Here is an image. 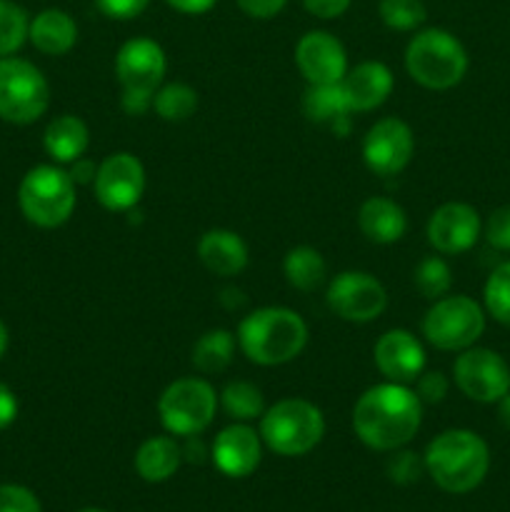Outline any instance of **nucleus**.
<instances>
[{
  "mask_svg": "<svg viewBox=\"0 0 510 512\" xmlns=\"http://www.w3.org/2000/svg\"><path fill=\"white\" fill-rule=\"evenodd\" d=\"M248 18L270 20L288 5V0H235Z\"/></svg>",
  "mask_w": 510,
  "mask_h": 512,
  "instance_id": "nucleus-39",
  "label": "nucleus"
},
{
  "mask_svg": "<svg viewBox=\"0 0 510 512\" xmlns=\"http://www.w3.org/2000/svg\"><path fill=\"white\" fill-rule=\"evenodd\" d=\"M95 173H98V168H95V163H90L88 158H78V160H75V163H73V173H70V178H73L75 183L85 185V183H93Z\"/></svg>",
  "mask_w": 510,
  "mask_h": 512,
  "instance_id": "nucleus-44",
  "label": "nucleus"
},
{
  "mask_svg": "<svg viewBox=\"0 0 510 512\" xmlns=\"http://www.w3.org/2000/svg\"><path fill=\"white\" fill-rule=\"evenodd\" d=\"M350 3H353V0H303L305 10L320 20L340 18V15L350 8Z\"/></svg>",
  "mask_w": 510,
  "mask_h": 512,
  "instance_id": "nucleus-40",
  "label": "nucleus"
},
{
  "mask_svg": "<svg viewBox=\"0 0 510 512\" xmlns=\"http://www.w3.org/2000/svg\"><path fill=\"white\" fill-rule=\"evenodd\" d=\"M378 13L390 30H400V33L418 30L428 18L423 0H380Z\"/></svg>",
  "mask_w": 510,
  "mask_h": 512,
  "instance_id": "nucleus-33",
  "label": "nucleus"
},
{
  "mask_svg": "<svg viewBox=\"0 0 510 512\" xmlns=\"http://www.w3.org/2000/svg\"><path fill=\"white\" fill-rule=\"evenodd\" d=\"M328 305L348 323L378 320L388 308V293L375 275L363 270H343L328 285Z\"/></svg>",
  "mask_w": 510,
  "mask_h": 512,
  "instance_id": "nucleus-11",
  "label": "nucleus"
},
{
  "mask_svg": "<svg viewBox=\"0 0 510 512\" xmlns=\"http://www.w3.org/2000/svg\"><path fill=\"white\" fill-rule=\"evenodd\" d=\"M75 180L55 165H35L18 188V205L25 218L38 228H60L73 215Z\"/></svg>",
  "mask_w": 510,
  "mask_h": 512,
  "instance_id": "nucleus-6",
  "label": "nucleus"
},
{
  "mask_svg": "<svg viewBox=\"0 0 510 512\" xmlns=\"http://www.w3.org/2000/svg\"><path fill=\"white\" fill-rule=\"evenodd\" d=\"M428 243L440 255H460L468 253L483 235V220L480 213L468 203H445L430 215Z\"/></svg>",
  "mask_w": 510,
  "mask_h": 512,
  "instance_id": "nucleus-15",
  "label": "nucleus"
},
{
  "mask_svg": "<svg viewBox=\"0 0 510 512\" xmlns=\"http://www.w3.org/2000/svg\"><path fill=\"white\" fill-rule=\"evenodd\" d=\"M423 423V403L418 393L403 383L373 385L353 408V430L360 443L378 453L405 448Z\"/></svg>",
  "mask_w": 510,
  "mask_h": 512,
  "instance_id": "nucleus-1",
  "label": "nucleus"
},
{
  "mask_svg": "<svg viewBox=\"0 0 510 512\" xmlns=\"http://www.w3.org/2000/svg\"><path fill=\"white\" fill-rule=\"evenodd\" d=\"M485 240L493 245L495 250L510 253V205L493 210L485 220Z\"/></svg>",
  "mask_w": 510,
  "mask_h": 512,
  "instance_id": "nucleus-37",
  "label": "nucleus"
},
{
  "mask_svg": "<svg viewBox=\"0 0 510 512\" xmlns=\"http://www.w3.org/2000/svg\"><path fill=\"white\" fill-rule=\"evenodd\" d=\"M373 360L385 380L410 385L425 370V348L410 330L393 328L378 338Z\"/></svg>",
  "mask_w": 510,
  "mask_h": 512,
  "instance_id": "nucleus-17",
  "label": "nucleus"
},
{
  "mask_svg": "<svg viewBox=\"0 0 510 512\" xmlns=\"http://www.w3.org/2000/svg\"><path fill=\"white\" fill-rule=\"evenodd\" d=\"M425 473V463L413 450H393V458L388 460V478L395 485H413L418 483L420 475Z\"/></svg>",
  "mask_w": 510,
  "mask_h": 512,
  "instance_id": "nucleus-34",
  "label": "nucleus"
},
{
  "mask_svg": "<svg viewBox=\"0 0 510 512\" xmlns=\"http://www.w3.org/2000/svg\"><path fill=\"white\" fill-rule=\"evenodd\" d=\"M415 153V135L400 118H380L363 138V160L370 173L380 178L398 175L408 168Z\"/></svg>",
  "mask_w": 510,
  "mask_h": 512,
  "instance_id": "nucleus-12",
  "label": "nucleus"
},
{
  "mask_svg": "<svg viewBox=\"0 0 510 512\" xmlns=\"http://www.w3.org/2000/svg\"><path fill=\"white\" fill-rule=\"evenodd\" d=\"M153 110L168 123L188 120L198 110V93L185 83L160 85L153 95Z\"/></svg>",
  "mask_w": 510,
  "mask_h": 512,
  "instance_id": "nucleus-29",
  "label": "nucleus"
},
{
  "mask_svg": "<svg viewBox=\"0 0 510 512\" xmlns=\"http://www.w3.org/2000/svg\"><path fill=\"white\" fill-rule=\"evenodd\" d=\"M453 378L460 393L468 400L495 405L510 393V365L500 353L490 348L460 350L453 363Z\"/></svg>",
  "mask_w": 510,
  "mask_h": 512,
  "instance_id": "nucleus-10",
  "label": "nucleus"
},
{
  "mask_svg": "<svg viewBox=\"0 0 510 512\" xmlns=\"http://www.w3.org/2000/svg\"><path fill=\"white\" fill-rule=\"evenodd\" d=\"M468 50L445 28H425L405 48L408 75L428 90L455 88L468 73Z\"/></svg>",
  "mask_w": 510,
  "mask_h": 512,
  "instance_id": "nucleus-4",
  "label": "nucleus"
},
{
  "mask_svg": "<svg viewBox=\"0 0 510 512\" xmlns=\"http://www.w3.org/2000/svg\"><path fill=\"white\" fill-rule=\"evenodd\" d=\"M43 145L55 163H75L88 150L90 130L78 115H58L45 128Z\"/></svg>",
  "mask_w": 510,
  "mask_h": 512,
  "instance_id": "nucleus-24",
  "label": "nucleus"
},
{
  "mask_svg": "<svg viewBox=\"0 0 510 512\" xmlns=\"http://www.w3.org/2000/svg\"><path fill=\"white\" fill-rule=\"evenodd\" d=\"M283 273L290 288L300 290V293H310V290L323 285L325 275H328V265H325V258L318 250L310 248V245H298V248H290L288 255H285Z\"/></svg>",
  "mask_w": 510,
  "mask_h": 512,
  "instance_id": "nucleus-26",
  "label": "nucleus"
},
{
  "mask_svg": "<svg viewBox=\"0 0 510 512\" xmlns=\"http://www.w3.org/2000/svg\"><path fill=\"white\" fill-rule=\"evenodd\" d=\"M295 65L308 85L340 83L348 73V55L333 33L308 30L295 45Z\"/></svg>",
  "mask_w": 510,
  "mask_h": 512,
  "instance_id": "nucleus-16",
  "label": "nucleus"
},
{
  "mask_svg": "<svg viewBox=\"0 0 510 512\" xmlns=\"http://www.w3.org/2000/svg\"><path fill=\"white\" fill-rule=\"evenodd\" d=\"M235 335L225 328L208 330L193 345V365L203 375H218L233 363Z\"/></svg>",
  "mask_w": 510,
  "mask_h": 512,
  "instance_id": "nucleus-27",
  "label": "nucleus"
},
{
  "mask_svg": "<svg viewBox=\"0 0 510 512\" xmlns=\"http://www.w3.org/2000/svg\"><path fill=\"white\" fill-rule=\"evenodd\" d=\"M30 18L13 0H0V58H8L28 40Z\"/></svg>",
  "mask_w": 510,
  "mask_h": 512,
  "instance_id": "nucleus-31",
  "label": "nucleus"
},
{
  "mask_svg": "<svg viewBox=\"0 0 510 512\" xmlns=\"http://www.w3.org/2000/svg\"><path fill=\"white\" fill-rule=\"evenodd\" d=\"M78 512H108V510H103V508H83V510H78Z\"/></svg>",
  "mask_w": 510,
  "mask_h": 512,
  "instance_id": "nucleus-47",
  "label": "nucleus"
},
{
  "mask_svg": "<svg viewBox=\"0 0 510 512\" xmlns=\"http://www.w3.org/2000/svg\"><path fill=\"white\" fill-rule=\"evenodd\" d=\"M485 333V310L468 295H443L433 300L423 318V335L433 348L460 353L473 348Z\"/></svg>",
  "mask_w": 510,
  "mask_h": 512,
  "instance_id": "nucleus-7",
  "label": "nucleus"
},
{
  "mask_svg": "<svg viewBox=\"0 0 510 512\" xmlns=\"http://www.w3.org/2000/svg\"><path fill=\"white\" fill-rule=\"evenodd\" d=\"M168 58L163 45L153 38H130L120 45L115 55V75H118L123 90L130 93L155 95L163 85Z\"/></svg>",
  "mask_w": 510,
  "mask_h": 512,
  "instance_id": "nucleus-14",
  "label": "nucleus"
},
{
  "mask_svg": "<svg viewBox=\"0 0 510 512\" xmlns=\"http://www.w3.org/2000/svg\"><path fill=\"white\" fill-rule=\"evenodd\" d=\"M218 410V395L205 378H180L163 390L158 415L175 438H195L210 428Z\"/></svg>",
  "mask_w": 510,
  "mask_h": 512,
  "instance_id": "nucleus-8",
  "label": "nucleus"
},
{
  "mask_svg": "<svg viewBox=\"0 0 510 512\" xmlns=\"http://www.w3.org/2000/svg\"><path fill=\"white\" fill-rule=\"evenodd\" d=\"M165 3L183 15H203L213 10L218 0H165Z\"/></svg>",
  "mask_w": 510,
  "mask_h": 512,
  "instance_id": "nucleus-43",
  "label": "nucleus"
},
{
  "mask_svg": "<svg viewBox=\"0 0 510 512\" xmlns=\"http://www.w3.org/2000/svg\"><path fill=\"white\" fill-rule=\"evenodd\" d=\"M393 85V70L380 60L358 63L343 78V88L353 113H368V110L380 108L393 93Z\"/></svg>",
  "mask_w": 510,
  "mask_h": 512,
  "instance_id": "nucleus-19",
  "label": "nucleus"
},
{
  "mask_svg": "<svg viewBox=\"0 0 510 512\" xmlns=\"http://www.w3.org/2000/svg\"><path fill=\"white\" fill-rule=\"evenodd\" d=\"M210 455H213L215 468L225 478H248L258 470L260 460H263V438L248 423L228 425L215 435Z\"/></svg>",
  "mask_w": 510,
  "mask_h": 512,
  "instance_id": "nucleus-18",
  "label": "nucleus"
},
{
  "mask_svg": "<svg viewBox=\"0 0 510 512\" xmlns=\"http://www.w3.org/2000/svg\"><path fill=\"white\" fill-rule=\"evenodd\" d=\"M260 438L268 450L283 458H300L320 445L325 418L315 403L305 398H285L260 415Z\"/></svg>",
  "mask_w": 510,
  "mask_h": 512,
  "instance_id": "nucleus-5",
  "label": "nucleus"
},
{
  "mask_svg": "<svg viewBox=\"0 0 510 512\" xmlns=\"http://www.w3.org/2000/svg\"><path fill=\"white\" fill-rule=\"evenodd\" d=\"M483 303L490 318L510 328V260L500 263L488 275L483 288Z\"/></svg>",
  "mask_w": 510,
  "mask_h": 512,
  "instance_id": "nucleus-32",
  "label": "nucleus"
},
{
  "mask_svg": "<svg viewBox=\"0 0 510 512\" xmlns=\"http://www.w3.org/2000/svg\"><path fill=\"white\" fill-rule=\"evenodd\" d=\"M358 228L370 243H398L405 235V230H408V215H405L403 205H398L395 200L373 195V198H368L360 205Z\"/></svg>",
  "mask_w": 510,
  "mask_h": 512,
  "instance_id": "nucleus-21",
  "label": "nucleus"
},
{
  "mask_svg": "<svg viewBox=\"0 0 510 512\" xmlns=\"http://www.w3.org/2000/svg\"><path fill=\"white\" fill-rule=\"evenodd\" d=\"M180 463H183V445L168 435H153L145 440L135 453V473L145 480V483H165L178 473Z\"/></svg>",
  "mask_w": 510,
  "mask_h": 512,
  "instance_id": "nucleus-23",
  "label": "nucleus"
},
{
  "mask_svg": "<svg viewBox=\"0 0 510 512\" xmlns=\"http://www.w3.org/2000/svg\"><path fill=\"white\" fill-rule=\"evenodd\" d=\"M425 473L450 495L473 493L490 470V448L478 433L465 428L435 435L423 453Z\"/></svg>",
  "mask_w": 510,
  "mask_h": 512,
  "instance_id": "nucleus-2",
  "label": "nucleus"
},
{
  "mask_svg": "<svg viewBox=\"0 0 510 512\" xmlns=\"http://www.w3.org/2000/svg\"><path fill=\"white\" fill-rule=\"evenodd\" d=\"M150 5V0H95V8L110 20H133Z\"/></svg>",
  "mask_w": 510,
  "mask_h": 512,
  "instance_id": "nucleus-38",
  "label": "nucleus"
},
{
  "mask_svg": "<svg viewBox=\"0 0 510 512\" xmlns=\"http://www.w3.org/2000/svg\"><path fill=\"white\" fill-rule=\"evenodd\" d=\"M48 103V80L30 60L0 58V118L15 125L35 123Z\"/></svg>",
  "mask_w": 510,
  "mask_h": 512,
  "instance_id": "nucleus-9",
  "label": "nucleus"
},
{
  "mask_svg": "<svg viewBox=\"0 0 510 512\" xmlns=\"http://www.w3.org/2000/svg\"><path fill=\"white\" fill-rule=\"evenodd\" d=\"M450 390V380L445 378V373L440 370H423L415 380V393H418L420 403L428 405H438L443 403L445 395Z\"/></svg>",
  "mask_w": 510,
  "mask_h": 512,
  "instance_id": "nucleus-36",
  "label": "nucleus"
},
{
  "mask_svg": "<svg viewBox=\"0 0 510 512\" xmlns=\"http://www.w3.org/2000/svg\"><path fill=\"white\" fill-rule=\"evenodd\" d=\"M198 258L218 278H233L248 265V245L233 230L213 228L198 240Z\"/></svg>",
  "mask_w": 510,
  "mask_h": 512,
  "instance_id": "nucleus-20",
  "label": "nucleus"
},
{
  "mask_svg": "<svg viewBox=\"0 0 510 512\" xmlns=\"http://www.w3.org/2000/svg\"><path fill=\"white\" fill-rule=\"evenodd\" d=\"M303 113L313 123L330 125L333 130L348 128V115L353 113V108L345 95L343 80L328 85H308L303 95Z\"/></svg>",
  "mask_w": 510,
  "mask_h": 512,
  "instance_id": "nucleus-25",
  "label": "nucleus"
},
{
  "mask_svg": "<svg viewBox=\"0 0 510 512\" xmlns=\"http://www.w3.org/2000/svg\"><path fill=\"white\" fill-rule=\"evenodd\" d=\"M123 110L128 115H143L153 108V95H145V93H130V90H123Z\"/></svg>",
  "mask_w": 510,
  "mask_h": 512,
  "instance_id": "nucleus-42",
  "label": "nucleus"
},
{
  "mask_svg": "<svg viewBox=\"0 0 510 512\" xmlns=\"http://www.w3.org/2000/svg\"><path fill=\"white\" fill-rule=\"evenodd\" d=\"M0 512H43L33 490L23 485H0Z\"/></svg>",
  "mask_w": 510,
  "mask_h": 512,
  "instance_id": "nucleus-35",
  "label": "nucleus"
},
{
  "mask_svg": "<svg viewBox=\"0 0 510 512\" xmlns=\"http://www.w3.org/2000/svg\"><path fill=\"white\" fill-rule=\"evenodd\" d=\"M235 340L250 363L273 368L303 353L308 345V325L295 310L268 305L243 318Z\"/></svg>",
  "mask_w": 510,
  "mask_h": 512,
  "instance_id": "nucleus-3",
  "label": "nucleus"
},
{
  "mask_svg": "<svg viewBox=\"0 0 510 512\" xmlns=\"http://www.w3.org/2000/svg\"><path fill=\"white\" fill-rule=\"evenodd\" d=\"M95 198L105 210L123 213L135 208L145 193V168L133 153H113L98 165L93 180Z\"/></svg>",
  "mask_w": 510,
  "mask_h": 512,
  "instance_id": "nucleus-13",
  "label": "nucleus"
},
{
  "mask_svg": "<svg viewBox=\"0 0 510 512\" xmlns=\"http://www.w3.org/2000/svg\"><path fill=\"white\" fill-rule=\"evenodd\" d=\"M413 283L423 298L438 300L453 288V273H450V265L440 255H428L415 268Z\"/></svg>",
  "mask_w": 510,
  "mask_h": 512,
  "instance_id": "nucleus-30",
  "label": "nucleus"
},
{
  "mask_svg": "<svg viewBox=\"0 0 510 512\" xmlns=\"http://www.w3.org/2000/svg\"><path fill=\"white\" fill-rule=\"evenodd\" d=\"M218 403L223 405L225 413L235 420V423H250V420H260L265 413V400L260 388H255L248 380H233L223 388L218 395Z\"/></svg>",
  "mask_w": 510,
  "mask_h": 512,
  "instance_id": "nucleus-28",
  "label": "nucleus"
},
{
  "mask_svg": "<svg viewBox=\"0 0 510 512\" xmlns=\"http://www.w3.org/2000/svg\"><path fill=\"white\" fill-rule=\"evenodd\" d=\"M18 418V398L5 383H0V430L10 428Z\"/></svg>",
  "mask_w": 510,
  "mask_h": 512,
  "instance_id": "nucleus-41",
  "label": "nucleus"
},
{
  "mask_svg": "<svg viewBox=\"0 0 510 512\" xmlns=\"http://www.w3.org/2000/svg\"><path fill=\"white\" fill-rule=\"evenodd\" d=\"M5 350H8V328H5V323L0 320V358L5 355Z\"/></svg>",
  "mask_w": 510,
  "mask_h": 512,
  "instance_id": "nucleus-46",
  "label": "nucleus"
},
{
  "mask_svg": "<svg viewBox=\"0 0 510 512\" xmlns=\"http://www.w3.org/2000/svg\"><path fill=\"white\" fill-rule=\"evenodd\" d=\"M28 40L45 55H65L78 43V23L60 8H45L30 20Z\"/></svg>",
  "mask_w": 510,
  "mask_h": 512,
  "instance_id": "nucleus-22",
  "label": "nucleus"
},
{
  "mask_svg": "<svg viewBox=\"0 0 510 512\" xmlns=\"http://www.w3.org/2000/svg\"><path fill=\"white\" fill-rule=\"evenodd\" d=\"M495 405H498V420H500V425H503V428L510 433V393L503 395V398H500Z\"/></svg>",
  "mask_w": 510,
  "mask_h": 512,
  "instance_id": "nucleus-45",
  "label": "nucleus"
}]
</instances>
